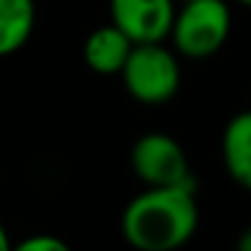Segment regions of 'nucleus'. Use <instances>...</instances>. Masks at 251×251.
<instances>
[{
    "label": "nucleus",
    "instance_id": "1",
    "mask_svg": "<svg viewBox=\"0 0 251 251\" xmlns=\"http://www.w3.org/2000/svg\"><path fill=\"white\" fill-rule=\"evenodd\" d=\"M200 222L195 178L184 184L149 186L127 202L122 235L132 249L170 251L189 243Z\"/></svg>",
    "mask_w": 251,
    "mask_h": 251
},
{
    "label": "nucleus",
    "instance_id": "2",
    "mask_svg": "<svg viewBox=\"0 0 251 251\" xmlns=\"http://www.w3.org/2000/svg\"><path fill=\"white\" fill-rule=\"evenodd\" d=\"M232 14L224 0H181L170 25L173 51L186 60H208L229 38Z\"/></svg>",
    "mask_w": 251,
    "mask_h": 251
},
{
    "label": "nucleus",
    "instance_id": "3",
    "mask_svg": "<svg viewBox=\"0 0 251 251\" xmlns=\"http://www.w3.org/2000/svg\"><path fill=\"white\" fill-rule=\"evenodd\" d=\"M119 76L132 100L143 105H162L173 100L181 87V62L165 41L132 44Z\"/></svg>",
    "mask_w": 251,
    "mask_h": 251
},
{
    "label": "nucleus",
    "instance_id": "4",
    "mask_svg": "<svg viewBox=\"0 0 251 251\" xmlns=\"http://www.w3.org/2000/svg\"><path fill=\"white\" fill-rule=\"evenodd\" d=\"M132 173L146 186H168L192 181L186 151L168 132H146L132 143Z\"/></svg>",
    "mask_w": 251,
    "mask_h": 251
},
{
    "label": "nucleus",
    "instance_id": "5",
    "mask_svg": "<svg viewBox=\"0 0 251 251\" xmlns=\"http://www.w3.org/2000/svg\"><path fill=\"white\" fill-rule=\"evenodd\" d=\"M108 11L111 25H116L132 44L168 41L176 0H111Z\"/></svg>",
    "mask_w": 251,
    "mask_h": 251
},
{
    "label": "nucleus",
    "instance_id": "6",
    "mask_svg": "<svg viewBox=\"0 0 251 251\" xmlns=\"http://www.w3.org/2000/svg\"><path fill=\"white\" fill-rule=\"evenodd\" d=\"M222 159L229 178L251 192V111H240L222 132Z\"/></svg>",
    "mask_w": 251,
    "mask_h": 251
},
{
    "label": "nucleus",
    "instance_id": "7",
    "mask_svg": "<svg viewBox=\"0 0 251 251\" xmlns=\"http://www.w3.org/2000/svg\"><path fill=\"white\" fill-rule=\"evenodd\" d=\"M132 49V41L122 33L116 25H103V27L92 30L84 41L81 57L87 62L89 71L103 73V76H111V73H119L122 65H125L127 54Z\"/></svg>",
    "mask_w": 251,
    "mask_h": 251
},
{
    "label": "nucleus",
    "instance_id": "8",
    "mask_svg": "<svg viewBox=\"0 0 251 251\" xmlns=\"http://www.w3.org/2000/svg\"><path fill=\"white\" fill-rule=\"evenodd\" d=\"M35 30V0H0V57L19 51Z\"/></svg>",
    "mask_w": 251,
    "mask_h": 251
},
{
    "label": "nucleus",
    "instance_id": "9",
    "mask_svg": "<svg viewBox=\"0 0 251 251\" xmlns=\"http://www.w3.org/2000/svg\"><path fill=\"white\" fill-rule=\"evenodd\" d=\"M17 251H68V243L65 240H60L57 235H30V238H25L22 243L17 246Z\"/></svg>",
    "mask_w": 251,
    "mask_h": 251
},
{
    "label": "nucleus",
    "instance_id": "10",
    "mask_svg": "<svg viewBox=\"0 0 251 251\" xmlns=\"http://www.w3.org/2000/svg\"><path fill=\"white\" fill-rule=\"evenodd\" d=\"M238 249L240 251H251V227H246L238 238Z\"/></svg>",
    "mask_w": 251,
    "mask_h": 251
},
{
    "label": "nucleus",
    "instance_id": "11",
    "mask_svg": "<svg viewBox=\"0 0 251 251\" xmlns=\"http://www.w3.org/2000/svg\"><path fill=\"white\" fill-rule=\"evenodd\" d=\"M11 249V240H8V229H6V224L0 222V251H8Z\"/></svg>",
    "mask_w": 251,
    "mask_h": 251
},
{
    "label": "nucleus",
    "instance_id": "12",
    "mask_svg": "<svg viewBox=\"0 0 251 251\" xmlns=\"http://www.w3.org/2000/svg\"><path fill=\"white\" fill-rule=\"evenodd\" d=\"M238 3H243V6H249V8H251V0H238Z\"/></svg>",
    "mask_w": 251,
    "mask_h": 251
},
{
    "label": "nucleus",
    "instance_id": "13",
    "mask_svg": "<svg viewBox=\"0 0 251 251\" xmlns=\"http://www.w3.org/2000/svg\"><path fill=\"white\" fill-rule=\"evenodd\" d=\"M178 3H181V0H178Z\"/></svg>",
    "mask_w": 251,
    "mask_h": 251
}]
</instances>
